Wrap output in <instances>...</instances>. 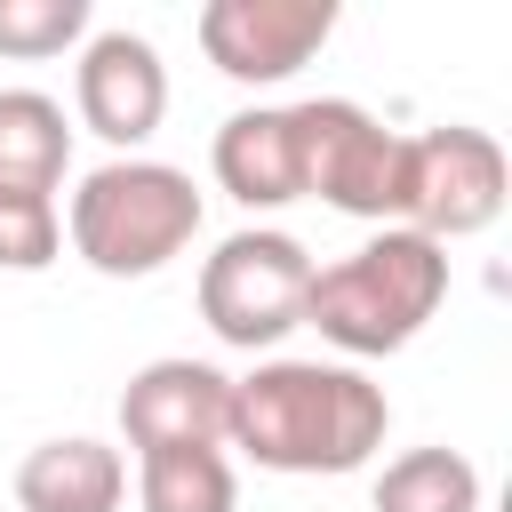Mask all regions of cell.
Instances as JSON below:
<instances>
[{
    "label": "cell",
    "instance_id": "cell-1",
    "mask_svg": "<svg viewBox=\"0 0 512 512\" xmlns=\"http://www.w3.org/2000/svg\"><path fill=\"white\" fill-rule=\"evenodd\" d=\"M392 432L384 384H368L344 360H256L232 376V424L224 448H240L264 472H360Z\"/></svg>",
    "mask_w": 512,
    "mask_h": 512
},
{
    "label": "cell",
    "instance_id": "cell-2",
    "mask_svg": "<svg viewBox=\"0 0 512 512\" xmlns=\"http://www.w3.org/2000/svg\"><path fill=\"white\" fill-rule=\"evenodd\" d=\"M448 304V248H432L408 224H384L336 264H312L304 328H320L352 360H384L424 336V320Z\"/></svg>",
    "mask_w": 512,
    "mask_h": 512
},
{
    "label": "cell",
    "instance_id": "cell-3",
    "mask_svg": "<svg viewBox=\"0 0 512 512\" xmlns=\"http://www.w3.org/2000/svg\"><path fill=\"white\" fill-rule=\"evenodd\" d=\"M64 232H72V256L104 280H144L160 264H176L192 240H200V192L184 168L168 160H104L80 176L72 208H64Z\"/></svg>",
    "mask_w": 512,
    "mask_h": 512
},
{
    "label": "cell",
    "instance_id": "cell-4",
    "mask_svg": "<svg viewBox=\"0 0 512 512\" xmlns=\"http://www.w3.org/2000/svg\"><path fill=\"white\" fill-rule=\"evenodd\" d=\"M304 296H312V256L296 232L272 224L216 240V256L200 264V320L232 352H272L288 328H304Z\"/></svg>",
    "mask_w": 512,
    "mask_h": 512
},
{
    "label": "cell",
    "instance_id": "cell-5",
    "mask_svg": "<svg viewBox=\"0 0 512 512\" xmlns=\"http://www.w3.org/2000/svg\"><path fill=\"white\" fill-rule=\"evenodd\" d=\"M296 144H304V200H328L336 216H360V224H400L408 136H392L368 104L352 96L296 104Z\"/></svg>",
    "mask_w": 512,
    "mask_h": 512
},
{
    "label": "cell",
    "instance_id": "cell-6",
    "mask_svg": "<svg viewBox=\"0 0 512 512\" xmlns=\"http://www.w3.org/2000/svg\"><path fill=\"white\" fill-rule=\"evenodd\" d=\"M512 200V168H504V144L488 128H424L408 136V160H400V224L424 232L432 248L448 240H472L504 216Z\"/></svg>",
    "mask_w": 512,
    "mask_h": 512
},
{
    "label": "cell",
    "instance_id": "cell-7",
    "mask_svg": "<svg viewBox=\"0 0 512 512\" xmlns=\"http://www.w3.org/2000/svg\"><path fill=\"white\" fill-rule=\"evenodd\" d=\"M328 32H336V0H208L200 8V48L240 88L296 80L328 48Z\"/></svg>",
    "mask_w": 512,
    "mask_h": 512
},
{
    "label": "cell",
    "instance_id": "cell-8",
    "mask_svg": "<svg viewBox=\"0 0 512 512\" xmlns=\"http://www.w3.org/2000/svg\"><path fill=\"white\" fill-rule=\"evenodd\" d=\"M72 104H80V128L104 136L120 160L168 120V64L144 32H88L80 40V64H72Z\"/></svg>",
    "mask_w": 512,
    "mask_h": 512
},
{
    "label": "cell",
    "instance_id": "cell-9",
    "mask_svg": "<svg viewBox=\"0 0 512 512\" xmlns=\"http://www.w3.org/2000/svg\"><path fill=\"white\" fill-rule=\"evenodd\" d=\"M224 424H232V376L208 368V360H144L120 392V432L136 456H160V448H224Z\"/></svg>",
    "mask_w": 512,
    "mask_h": 512
},
{
    "label": "cell",
    "instance_id": "cell-10",
    "mask_svg": "<svg viewBox=\"0 0 512 512\" xmlns=\"http://www.w3.org/2000/svg\"><path fill=\"white\" fill-rule=\"evenodd\" d=\"M216 184L240 208H288L304 200V144H296V104H248L216 128L208 144Z\"/></svg>",
    "mask_w": 512,
    "mask_h": 512
},
{
    "label": "cell",
    "instance_id": "cell-11",
    "mask_svg": "<svg viewBox=\"0 0 512 512\" xmlns=\"http://www.w3.org/2000/svg\"><path fill=\"white\" fill-rule=\"evenodd\" d=\"M16 504L24 512H120L128 504V464H120V448H104L88 432L40 440L16 464Z\"/></svg>",
    "mask_w": 512,
    "mask_h": 512
},
{
    "label": "cell",
    "instance_id": "cell-12",
    "mask_svg": "<svg viewBox=\"0 0 512 512\" xmlns=\"http://www.w3.org/2000/svg\"><path fill=\"white\" fill-rule=\"evenodd\" d=\"M64 168H72L64 104L40 96V88H0V184H8V192H48V200H56Z\"/></svg>",
    "mask_w": 512,
    "mask_h": 512
},
{
    "label": "cell",
    "instance_id": "cell-13",
    "mask_svg": "<svg viewBox=\"0 0 512 512\" xmlns=\"http://www.w3.org/2000/svg\"><path fill=\"white\" fill-rule=\"evenodd\" d=\"M240 472L224 448H160L136 456V512H232Z\"/></svg>",
    "mask_w": 512,
    "mask_h": 512
},
{
    "label": "cell",
    "instance_id": "cell-14",
    "mask_svg": "<svg viewBox=\"0 0 512 512\" xmlns=\"http://www.w3.org/2000/svg\"><path fill=\"white\" fill-rule=\"evenodd\" d=\"M368 512H480V472L464 448H408L376 472Z\"/></svg>",
    "mask_w": 512,
    "mask_h": 512
},
{
    "label": "cell",
    "instance_id": "cell-15",
    "mask_svg": "<svg viewBox=\"0 0 512 512\" xmlns=\"http://www.w3.org/2000/svg\"><path fill=\"white\" fill-rule=\"evenodd\" d=\"M88 40V0H0V56L40 64Z\"/></svg>",
    "mask_w": 512,
    "mask_h": 512
},
{
    "label": "cell",
    "instance_id": "cell-16",
    "mask_svg": "<svg viewBox=\"0 0 512 512\" xmlns=\"http://www.w3.org/2000/svg\"><path fill=\"white\" fill-rule=\"evenodd\" d=\"M64 248V216L48 192H8L0 184V272H48Z\"/></svg>",
    "mask_w": 512,
    "mask_h": 512
}]
</instances>
